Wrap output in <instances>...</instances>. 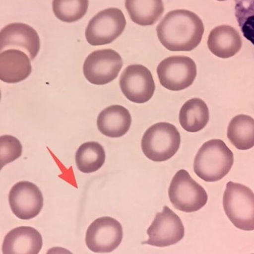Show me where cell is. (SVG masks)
<instances>
[{
	"label": "cell",
	"instance_id": "1",
	"mask_svg": "<svg viewBox=\"0 0 254 254\" xmlns=\"http://www.w3.org/2000/svg\"><path fill=\"white\" fill-rule=\"evenodd\" d=\"M156 32L161 44L169 51L190 52L200 44L204 26L196 13L181 9L167 13Z\"/></svg>",
	"mask_w": 254,
	"mask_h": 254
},
{
	"label": "cell",
	"instance_id": "2",
	"mask_svg": "<svg viewBox=\"0 0 254 254\" xmlns=\"http://www.w3.org/2000/svg\"><path fill=\"white\" fill-rule=\"evenodd\" d=\"M234 155L225 142L212 139L202 145L194 162L195 174L206 182H216L230 172Z\"/></svg>",
	"mask_w": 254,
	"mask_h": 254
},
{
	"label": "cell",
	"instance_id": "3",
	"mask_svg": "<svg viewBox=\"0 0 254 254\" xmlns=\"http://www.w3.org/2000/svg\"><path fill=\"white\" fill-rule=\"evenodd\" d=\"M181 135L173 125L161 122L149 127L142 139L143 153L155 162H165L173 157L179 150Z\"/></svg>",
	"mask_w": 254,
	"mask_h": 254
},
{
	"label": "cell",
	"instance_id": "4",
	"mask_svg": "<svg viewBox=\"0 0 254 254\" xmlns=\"http://www.w3.org/2000/svg\"><path fill=\"white\" fill-rule=\"evenodd\" d=\"M226 214L236 228L254 230V193L241 184L229 182L223 196Z\"/></svg>",
	"mask_w": 254,
	"mask_h": 254
},
{
	"label": "cell",
	"instance_id": "5",
	"mask_svg": "<svg viewBox=\"0 0 254 254\" xmlns=\"http://www.w3.org/2000/svg\"><path fill=\"white\" fill-rule=\"evenodd\" d=\"M169 195L170 201L176 209L187 213L200 210L208 201L205 189L183 169L177 172L172 179Z\"/></svg>",
	"mask_w": 254,
	"mask_h": 254
},
{
	"label": "cell",
	"instance_id": "6",
	"mask_svg": "<svg viewBox=\"0 0 254 254\" xmlns=\"http://www.w3.org/2000/svg\"><path fill=\"white\" fill-rule=\"evenodd\" d=\"M126 24V17L121 10L106 9L97 13L88 22L86 39L92 46L110 44L122 35Z\"/></svg>",
	"mask_w": 254,
	"mask_h": 254
},
{
	"label": "cell",
	"instance_id": "7",
	"mask_svg": "<svg viewBox=\"0 0 254 254\" xmlns=\"http://www.w3.org/2000/svg\"><path fill=\"white\" fill-rule=\"evenodd\" d=\"M157 74L161 85L172 91L186 89L194 82L196 64L187 56H171L160 63Z\"/></svg>",
	"mask_w": 254,
	"mask_h": 254
},
{
	"label": "cell",
	"instance_id": "8",
	"mask_svg": "<svg viewBox=\"0 0 254 254\" xmlns=\"http://www.w3.org/2000/svg\"><path fill=\"white\" fill-rule=\"evenodd\" d=\"M123 66V61L117 52L103 49L93 52L86 59L83 74L94 85H102L117 78Z\"/></svg>",
	"mask_w": 254,
	"mask_h": 254
},
{
	"label": "cell",
	"instance_id": "9",
	"mask_svg": "<svg viewBox=\"0 0 254 254\" xmlns=\"http://www.w3.org/2000/svg\"><path fill=\"white\" fill-rule=\"evenodd\" d=\"M185 227L178 215L165 206L147 231L149 239L143 244L158 247L173 246L185 237Z\"/></svg>",
	"mask_w": 254,
	"mask_h": 254
},
{
	"label": "cell",
	"instance_id": "10",
	"mask_svg": "<svg viewBox=\"0 0 254 254\" xmlns=\"http://www.w3.org/2000/svg\"><path fill=\"white\" fill-rule=\"evenodd\" d=\"M123 239L121 224L110 217H100L88 227L86 245L95 253H110L115 251Z\"/></svg>",
	"mask_w": 254,
	"mask_h": 254
},
{
	"label": "cell",
	"instance_id": "11",
	"mask_svg": "<svg viewBox=\"0 0 254 254\" xmlns=\"http://www.w3.org/2000/svg\"><path fill=\"white\" fill-rule=\"evenodd\" d=\"M120 86L125 96L137 104L149 101L155 91L151 72L140 64L130 65L126 68L120 77Z\"/></svg>",
	"mask_w": 254,
	"mask_h": 254
},
{
	"label": "cell",
	"instance_id": "12",
	"mask_svg": "<svg viewBox=\"0 0 254 254\" xmlns=\"http://www.w3.org/2000/svg\"><path fill=\"white\" fill-rule=\"evenodd\" d=\"M11 209L20 219L29 220L40 214L44 206V196L39 188L29 181L15 184L8 195Z\"/></svg>",
	"mask_w": 254,
	"mask_h": 254
},
{
	"label": "cell",
	"instance_id": "13",
	"mask_svg": "<svg viewBox=\"0 0 254 254\" xmlns=\"http://www.w3.org/2000/svg\"><path fill=\"white\" fill-rule=\"evenodd\" d=\"M8 49L24 52L33 61L40 49L39 35L35 29L26 24H8L0 32V51Z\"/></svg>",
	"mask_w": 254,
	"mask_h": 254
},
{
	"label": "cell",
	"instance_id": "14",
	"mask_svg": "<svg viewBox=\"0 0 254 254\" xmlns=\"http://www.w3.org/2000/svg\"><path fill=\"white\" fill-rule=\"evenodd\" d=\"M43 246L42 235L36 229L20 226L6 235L2 246L3 254H38Z\"/></svg>",
	"mask_w": 254,
	"mask_h": 254
},
{
	"label": "cell",
	"instance_id": "15",
	"mask_svg": "<svg viewBox=\"0 0 254 254\" xmlns=\"http://www.w3.org/2000/svg\"><path fill=\"white\" fill-rule=\"evenodd\" d=\"M31 59L19 50L9 49L0 54V79L8 83H19L32 72Z\"/></svg>",
	"mask_w": 254,
	"mask_h": 254
},
{
	"label": "cell",
	"instance_id": "16",
	"mask_svg": "<svg viewBox=\"0 0 254 254\" xmlns=\"http://www.w3.org/2000/svg\"><path fill=\"white\" fill-rule=\"evenodd\" d=\"M207 44L210 51L215 56L228 59L241 50L242 40L237 29L228 25H222L211 31Z\"/></svg>",
	"mask_w": 254,
	"mask_h": 254
},
{
	"label": "cell",
	"instance_id": "17",
	"mask_svg": "<svg viewBox=\"0 0 254 254\" xmlns=\"http://www.w3.org/2000/svg\"><path fill=\"white\" fill-rule=\"evenodd\" d=\"M131 117L127 109L113 105L102 111L97 118L99 130L109 137H121L130 128Z\"/></svg>",
	"mask_w": 254,
	"mask_h": 254
},
{
	"label": "cell",
	"instance_id": "18",
	"mask_svg": "<svg viewBox=\"0 0 254 254\" xmlns=\"http://www.w3.org/2000/svg\"><path fill=\"white\" fill-rule=\"evenodd\" d=\"M126 8L131 20L143 26L155 24L164 12L162 0H126Z\"/></svg>",
	"mask_w": 254,
	"mask_h": 254
},
{
	"label": "cell",
	"instance_id": "19",
	"mask_svg": "<svg viewBox=\"0 0 254 254\" xmlns=\"http://www.w3.org/2000/svg\"><path fill=\"white\" fill-rule=\"evenodd\" d=\"M209 121V110L205 102L199 98L189 100L179 113L181 126L188 132H198Z\"/></svg>",
	"mask_w": 254,
	"mask_h": 254
},
{
	"label": "cell",
	"instance_id": "20",
	"mask_svg": "<svg viewBox=\"0 0 254 254\" xmlns=\"http://www.w3.org/2000/svg\"><path fill=\"white\" fill-rule=\"evenodd\" d=\"M227 136L236 148L248 150L254 146V119L250 116L239 115L229 124Z\"/></svg>",
	"mask_w": 254,
	"mask_h": 254
},
{
	"label": "cell",
	"instance_id": "21",
	"mask_svg": "<svg viewBox=\"0 0 254 254\" xmlns=\"http://www.w3.org/2000/svg\"><path fill=\"white\" fill-rule=\"evenodd\" d=\"M106 153L98 142H88L79 146L75 156L76 164L79 171L90 174L98 171L104 165Z\"/></svg>",
	"mask_w": 254,
	"mask_h": 254
},
{
	"label": "cell",
	"instance_id": "22",
	"mask_svg": "<svg viewBox=\"0 0 254 254\" xmlns=\"http://www.w3.org/2000/svg\"><path fill=\"white\" fill-rule=\"evenodd\" d=\"M88 0H53L54 14L61 21L71 23L83 18L87 12Z\"/></svg>",
	"mask_w": 254,
	"mask_h": 254
},
{
	"label": "cell",
	"instance_id": "23",
	"mask_svg": "<svg viewBox=\"0 0 254 254\" xmlns=\"http://www.w3.org/2000/svg\"><path fill=\"white\" fill-rule=\"evenodd\" d=\"M235 2V16L243 35L254 45V0Z\"/></svg>",
	"mask_w": 254,
	"mask_h": 254
},
{
	"label": "cell",
	"instance_id": "24",
	"mask_svg": "<svg viewBox=\"0 0 254 254\" xmlns=\"http://www.w3.org/2000/svg\"><path fill=\"white\" fill-rule=\"evenodd\" d=\"M22 146L19 140L12 135L0 137V162L1 168L17 160L22 155Z\"/></svg>",
	"mask_w": 254,
	"mask_h": 254
},
{
	"label": "cell",
	"instance_id": "25",
	"mask_svg": "<svg viewBox=\"0 0 254 254\" xmlns=\"http://www.w3.org/2000/svg\"><path fill=\"white\" fill-rule=\"evenodd\" d=\"M217 1H227V0H217Z\"/></svg>",
	"mask_w": 254,
	"mask_h": 254
}]
</instances>
